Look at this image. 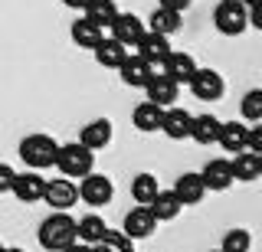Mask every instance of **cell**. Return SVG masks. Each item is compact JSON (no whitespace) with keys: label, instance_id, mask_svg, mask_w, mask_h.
<instances>
[{"label":"cell","instance_id":"obj_1","mask_svg":"<svg viewBox=\"0 0 262 252\" xmlns=\"http://www.w3.org/2000/svg\"><path fill=\"white\" fill-rule=\"evenodd\" d=\"M36 239L46 252H62L66 246L76 242V219L66 213V210H53V213L39 223Z\"/></svg>","mask_w":262,"mask_h":252},{"label":"cell","instance_id":"obj_2","mask_svg":"<svg viewBox=\"0 0 262 252\" xmlns=\"http://www.w3.org/2000/svg\"><path fill=\"white\" fill-rule=\"evenodd\" d=\"M56 167H59V174L69 177V180H82L85 174L95 170V151L82 148L79 141L59 144V151H56Z\"/></svg>","mask_w":262,"mask_h":252},{"label":"cell","instance_id":"obj_3","mask_svg":"<svg viewBox=\"0 0 262 252\" xmlns=\"http://www.w3.org/2000/svg\"><path fill=\"white\" fill-rule=\"evenodd\" d=\"M56 151H59V141H53L49 134H27L20 141V157L30 170H46L56 164Z\"/></svg>","mask_w":262,"mask_h":252},{"label":"cell","instance_id":"obj_4","mask_svg":"<svg viewBox=\"0 0 262 252\" xmlns=\"http://www.w3.org/2000/svg\"><path fill=\"white\" fill-rule=\"evenodd\" d=\"M213 27L223 36H239L249 30V20H246V4L239 0H220L216 10H213Z\"/></svg>","mask_w":262,"mask_h":252},{"label":"cell","instance_id":"obj_5","mask_svg":"<svg viewBox=\"0 0 262 252\" xmlns=\"http://www.w3.org/2000/svg\"><path fill=\"white\" fill-rule=\"evenodd\" d=\"M79 200L82 203H89V207H108L112 197H115V184H112V177H105V174H85L79 180Z\"/></svg>","mask_w":262,"mask_h":252},{"label":"cell","instance_id":"obj_6","mask_svg":"<svg viewBox=\"0 0 262 252\" xmlns=\"http://www.w3.org/2000/svg\"><path fill=\"white\" fill-rule=\"evenodd\" d=\"M135 56H141V59H144L154 72H161L164 59L170 56V39L161 36V33H151V30H144V36L138 39V46H135Z\"/></svg>","mask_w":262,"mask_h":252},{"label":"cell","instance_id":"obj_7","mask_svg":"<svg viewBox=\"0 0 262 252\" xmlns=\"http://www.w3.org/2000/svg\"><path fill=\"white\" fill-rule=\"evenodd\" d=\"M187 85H190L193 99H200V102H220L223 92H226V82L216 69H196Z\"/></svg>","mask_w":262,"mask_h":252},{"label":"cell","instance_id":"obj_8","mask_svg":"<svg viewBox=\"0 0 262 252\" xmlns=\"http://www.w3.org/2000/svg\"><path fill=\"white\" fill-rule=\"evenodd\" d=\"M108 30H112V39H118L125 50H135L147 27H144L141 17H135V13H118V17L108 23Z\"/></svg>","mask_w":262,"mask_h":252},{"label":"cell","instance_id":"obj_9","mask_svg":"<svg viewBox=\"0 0 262 252\" xmlns=\"http://www.w3.org/2000/svg\"><path fill=\"white\" fill-rule=\"evenodd\" d=\"M79 200V190H76V180H69V177H59V180H46L43 187V203L53 210H69L76 207Z\"/></svg>","mask_w":262,"mask_h":252},{"label":"cell","instance_id":"obj_10","mask_svg":"<svg viewBox=\"0 0 262 252\" xmlns=\"http://www.w3.org/2000/svg\"><path fill=\"white\" fill-rule=\"evenodd\" d=\"M200 69L196 66V59L190 53H184V50H170V56L164 59V66H161V72L170 79V82H177V85H187L193 79V72Z\"/></svg>","mask_w":262,"mask_h":252},{"label":"cell","instance_id":"obj_11","mask_svg":"<svg viewBox=\"0 0 262 252\" xmlns=\"http://www.w3.org/2000/svg\"><path fill=\"white\" fill-rule=\"evenodd\" d=\"M43 187H46V177L39 174V170H23V174L13 177L10 193L20 203H39L43 200Z\"/></svg>","mask_w":262,"mask_h":252},{"label":"cell","instance_id":"obj_12","mask_svg":"<svg viewBox=\"0 0 262 252\" xmlns=\"http://www.w3.org/2000/svg\"><path fill=\"white\" fill-rule=\"evenodd\" d=\"M154 230H158V219L151 216V210H147V207H131L128 213H125L121 233H125L128 239H147Z\"/></svg>","mask_w":262,"mask_h":252},{"label":"cell","instance_id":"obj_13","mask_svg":"<svg viewBox=\"0 0 262 252\" xmlns=\"http://www.w3.org/2000/svg\"><path fill=\"white\" fill-rule=\"evenodd\" d=\"M170 190H174V197L180 200V207H193V203H200L203 197H207V187H203V180H200V174H196V170L180 174Z\"/></svg>","mask_w":262,"mask_h":252},{"label":"cell","instance_id":"obj_14","mask_svg":"<svg viewBox=\"0 0 262 252\" xmlns=\"http://www.w3.org/2000/svg\"><path fill=\"white\" fill-rule=\"evenodd\" d=\"M112 134H115L112 121L108 118H95V121H89V125L82 128L79 144H82V148H89V151H102V148H108V144H112Z\"/></svg>","mask_w":262,"mask_h":252},{"label":"cell","instance_id":"obj_15","mask_svg":"<svg viewBox=\"0 0 262 252\" xmlns=\"http://www.w3.org/2000/svg\"><path fill=\"white\" fill-rule=\"evenodd\" d=\"M200 180H203L207 190H229V187H233V170H229V161H223V157L207 161L203 170H200Z\"/></svg>","mask_w":262,"mask_h":252},{"label":"cell","instance_id":"obj_16","mask_svg":"<svg viewBox=\"0 0 262 252\" xmlns=\"http://www.w3.org/2000/svg\"><path fill=\"white\" fill-rule=\"evenodd\" d=\"M118 72H121V82L131 85V88H144L147 82H151V76H154V69L147 66L141 56H135V53L125 56V62L118 66Z\"/></svg>","mask_w":262,"mask_h":252},{"label":"cell","instance_id":"obj_17","mask_svg":"<svg viewBox=\"0 0 262 252\" xmlns=\"http://www.w3.org/2000/svg\"><path fill=\"white\" fill-rule=\"evenodd\" d=\"M190 111L187 108H177V105H170V108H164V121H161V131L170 138V141H184V138H190Z\"/></svg>","mask_w":262,"mask_h":252},{"label":"cell","instance_id":"obj_18","mask_svg":"<svg viewBox=\"0 0 262 252\" xmlns=\"http://www.w3.org/2000/svg\"><path fill=\"white\" fill-rule=\"evenodd\" d=\"M144 92H147V102H154V105H161V108H170V105L177 102V92H180V85L177 82H170L167 76H158V72H154L151 76V82L144 85Z\"/></svg>","mask_w":262,"mask_h":252},{"label":"cell","instance_id":"obj_19","mask_svg":"<svg viewBox=\"0 0 262 252\" xmlns=\"http://www.w3.org/2000/svg\"><path fill=\"white\" fill-rule=\"evenodd\" d=\"M216 134H220V118L213 111H203V115L190 118V141L210 148V144H216Z\"/></svg>","mask_w":262,"mask_h":252},{"label":"cell","instance_id":"obj_20","mask_svg":"<svg viewBox=\"0 0 262 252\" xmlns=\"http://www.w3.org/2000/svg\"><path fill=\"white\" fill-rule=\"evenodd\" d=\"M216 144H220L226 154H239V151H246V121H220Z\"/></svg>","mask_w":262,"mask_h":252},{"label":"cell","instance_id":"obj_21","mask_svg":"<svg viewBox=\"0 0 262 252\" xmlns=\"http://www.w3.org/2000/svg\"><path fill=\"white\" fill-rule=\"evenodd\" d=\"M229 170H233V180H256L262 174V154H249V151H239L233 154V161H229Z\"/></svg>","mask_w":262,"mask_h":252},{"label":"cell","instance_id":"obj_22","mask_svg":"<svg viewBox=\"0 0 262 252\" xmlns=\"http://www.w3.org/2000/svg\"><path fill=\"white\" fill-rule=\"evenodd\" d=\"M147 210H151V216L158 219V223H170V219H177L184 213V207H180V200L174 197V190H158V197L147 203Z\"/></svg>","mask_w":262,"mask_h":252},{"label":"cell","instance_id":"obj_23","mask_svg":"<svg viewBox=\"0 0 262 252\" xmlns=\"http://www.w3.org/2000/svg\"><path fill=\"white\" fill-rule=\"evenodd\" d=\"M92 53H95V62L102 69H118L131 50H125V46H121L118 39H112V36H102V43H98Z\"/></svg>","mask_w":262,"mask_h":252},{"label":"cell","instance_id":"obj_24","mask_svg":"<svg viewBox=\"0 0 262 252\" xmlns=\"http://www.w3.org/2000/svg\"><path fill=\"white\" fill-rule=\"evenodd\" d=\"M184 27V13L177 10H167V7H154V13L147 17V30L151 33H161V36H170Z\"/></svg>","mask_w":262,"mask_h":252},{"label":"cell","instance_id":"obj_25","mask_svg":"<svg viewBox=\"0 0 262 252\" xmlns=\"http://www.w3.org/2000/svg\"><path fill=\"white\" fill-rule=\"evenodd\" d=\"M131 121H135L138 131H161L164 108L154 105V102H141V105H135V111H131Z\"/></svg>","mask_w":262,"mask_h":252},{"label":"cell","instance_id":"obj_26","mask_svg":"<svg viewBox=\"0 0 262 252\" xmlns=\"http://www.w3.org/2000/svg\"><path fill=\"white\" fill-rule=\"evenodd\" d=\"M69 36H72V43H76V46H82V50H95V46L102 43L105 30H102V27H95V23H89L85 17H79L76 23H72Z\"/></svg>","mask_w":262,"mask_h":252},{"label":"cell","instance_id":"obj_27","mask_svg":"<svg viewBox=\"0 0 262 252\" xmlns=\"http://www.w3.org/2000/svg\"><path fill=\"white\" fill-rule=\"evenodd\" d=\"M118 7H115V0H89L85 7H82V17H85L89 23H95V27H108V23L118 17Z\"/></svg>","mask_w":262,"mask_h":252},{"label":"cell","instance_id":"obj_28","mask_svg":"<svg viewBox=\"0 0 262 252\" xmlns=\"http://www.w3.org/2000/svg\"><path fill=\"white\" fill-rule=\"evenodd\" d=\"M105 230H108L105 219L95 216V213H89V216H82L76 223V242H82V246H95V242H102Z\"/></svg>","mask_w":262,"mask_h":252},{"label":"cell","instance_id":"obj_29","mask_svg":"<svg viewBox=\"0 0 262 252\" xmlns=\"http://www.w3.org/2000/svg\"><path fill=\"white\" fill-rule=\"evenodd\" d=\"M158 177L154 174H135L131 177V197H135V203L138 207H147L154 197H158Z\"/></svg>","mask_w":262,"mask_h":252},{"label":"cell","instance_id":"obj_30","mask_svg":"<svg viewBox=\"0 0 262 252\" xmlns=\"http://www.w3.org/2000/svg\"><path fill=\"white\" fill-rule=\"evenodd\" d=\"M249 249H252V233L249 230H229V233H223L220 252H249Z\"/></svg>","mask_w":262,"mask_h":252},{"label":"cell","instance_id":"obj_31","mask_svg":"<svg viewBox=\"0 0 262 252\" xmlns=\"http://www.w3.org/2000/svg\"><path fill=\"white\" fill-rule=\"evenodd\" d=\"M239 111H243V118L249 121V125H256V121H262V88H249V92L243 95V102H239Z\"/></svg>","mask_w":262,"mask_h":252},{"label":"cell","instance_id":"obj_32","mask_svg":"<svg viewBox=\"0 0 262 252\" xmlns=\"http://www.w3.org/2000/svg\"><path fill=\"white\" fill-rule=\"evenodd\" d=\"M246 151H249V154H262V121L246 125Z\"/></svg>","mask_w":262,"mask_h":252},{"label":"cell","instance_id":"obj_33","mask_svg":"<svg viewBox=\"0 0 262 252\" xmlns=\"http://www.w3.org/2000/svg\"><path fill=\"white\" fill-rule=\"evenodd\" d=\"M13 177H16V170H13L10 164H4V161H0V193H10Z\"/></svg>","mask_w":262,"mask_h":252},{"label":"cell","instance_id":"obj_34","mask_svg":"<svg viewBox=\"0 0 262 252\" xmlns=\"http://www.w3.org/2000/svg\"><path fill=\"white\" fill-rule=\"evenodd\" d=\"M190 4L193 0H158V7H167V10H177V13H184Z\"/></svg>","mask_w":262,"mask_h":252},{"label":"cell","instance_id":"obj_35","mask_svg":"<svg viewBox=\"0 0 262 252\" xmlns=\"http://www.w3.org/2000/svg\"><path fill=\"white\" fill-rule=\"evenodd\" d=\"M62 4H66V7H69V10H82V7H85V4H89V0H62Z\"/></svg>","mask_w":262,"mask_h":252},{"label":"cell","instance_id":"obj_36","mask_svg":"<svg viewBox=\"0 0 262 252\" xmlns=\"http://www.w3.org/2000/svg\"><path fill=\"white\" fill-rule=\"evenodd\" d=\"M89 252H115V249L105 246V242H95V246H89Z\"/></svg>","mask_w":262,"mask_h":252},{"label":"cell","instance_id":"obj_37","mask_svg":"<svg viewBox=\"0 0 262 252\" xmlns=\"http://www.w3.org/2000/svg\"><path fill=\"white\" fill-rule=\"evenodd\" d=\"M62 252H89V246H82V242H72V246H66Z\"/></svg>","mask_w":262,"mask_h":252},{"label":"cell","instance_id":"obj_38","mask_svg":"<svg viewBox=\"0 0 262 252\" xmlns=\"http://www.w3.org/2000/svg\"><path fill=\"white\" fill-rule=\"evenodd\" d=\"M239 4H246V7H252V4H262V0H239Z\"/></svg>","mask_w":262,"mask_h":252},{"label":"cell","instance_id":"obj_39","mask_svg":"<svg viewBox=\"0 0 262 252\" xmlns=\"http://www.w3.org/2000/svg\"><path fill=\"white\" fill-rule=\"evenodd\" d=\"M4 252H23V249H16V246H10V249H4Z\"/></svg>","mask_w":262,"mask_h":252},{"label":"cell","instance_id":"obj_40","mask_svg":"<svg viewBox=\"0 0 262 252\" xmlns=\"http://www.w3.org/2000/svg\"><path fill=\"white\" fill-rule=\"evenodd\" d=\"M210 252H220V249H210Z\"/></svg>","mask_w":262,"mask_h":252},{"label":"cell","instance_id":"obj_41","mask_svg":"<svg viewBox=\"0 0 262 252\" xmlns=\"http://www.w3.org/2000/svg\"><path fill=\"white\" fill-rule=\"evenodd\" d=\"M0 252H4V246H0Z\"/></svg>","mask_w":262,"mask_h":252}]
</instances>
